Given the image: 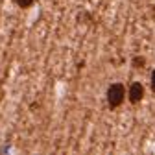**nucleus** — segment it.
<instances>
[{
  "label": "nucleus",
  "mask_w": 155,
  "mask_h": 155,
  "mask_svg": "<svg viewBox=\"0 0 155 155\" xmlns=\"http://www.w3.org/2000/svg\"><path fill=\"white\" fill-rule=\"evenodd\" d=\"M33 2L35 0H17V4L21 8H30V6H33Z\"/></svg>",
  "instance_id": "3"
},
{
  "label": "nucleus",
  "mask_w": 155,
  "mask_h": 155,
  "mask_svg": "<svg viewBox=\"0 0 155 155\" xmlns=\"http://www.w3.org/2000/svg\"><path fill=\"white\" fill-rule=\"evenodd\" d=\"M144 63H146V59H144V57H135V59H133V65L135 67H144Z\"/></svg>",
  "instance_id": "4"
},
{
  "label": "nucleus",
  "mask_w": 155,
  "mask_h": 155,
  "mask_svg": "<svg viewBox=\"0 0 155 155\" xmlns=\"http://www.w3.org/2000/svg\"><path fill=\"white\" fill-rule=\"evenodd\" d=\"M127 96H129V102H131V104H139V102L142 100V96H144V87H142L140 83H133V85L129 87Z\"/></svg>",
  "instance_id": "2"
},
{
  "label": "nucleus",
  "mask_w": 155,
  "mask_h": 155,
  "mask_svg": "<svg viewBox=\"0 0 155 155\" xmlns=\"http://www.w3.org/2000/svg\"><path fill=\"white\" fill-rule=\"evenodd\" d=\"M151 89L155 91V70L151 72Z\"/></svg>",
  "instance_id": "5"
},
{
  "label": "nucleus",
  "mask_w": 155,
  "mask_h": 155,
  "mask_svg": "<svg viewBox=\"0 0 155 155\" xmlns=\"http://www.w3.org/2000/svg\"><path fill=\"white\" fill-rule=\"evenodd\" d=\"M124 98H126L124 85L122 83H111L109 89H107V104L111 107H118V105H122Z\"/></svg>",
  "instance_id": "1"
}]
</instances>
